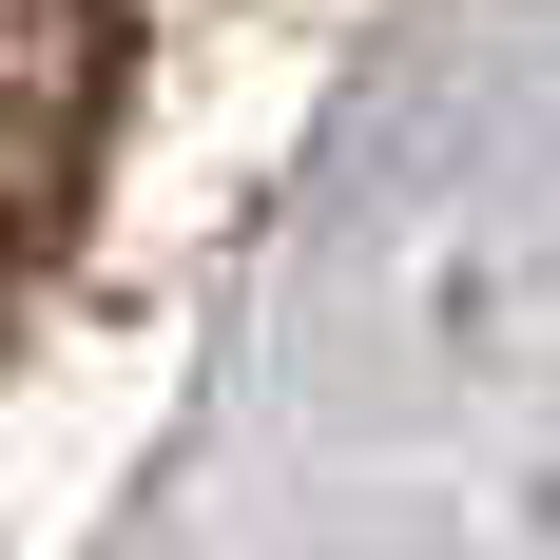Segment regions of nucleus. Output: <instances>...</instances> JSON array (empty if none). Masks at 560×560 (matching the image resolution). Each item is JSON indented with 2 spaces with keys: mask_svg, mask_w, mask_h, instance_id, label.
<instances>
[{
  "mask_svg": "<svg viewBox=\"0 0 560 560\" xmlns=\"http://www.w3.org/2000/svg\"><path fill=\"white\" fill-rule=\"evenodd\" d=\"M97 116H116V0H0V290L20 252H58Z\"/></svg>",
  "mask_w": 560,
  "mask_h": 560,
  "instance_id": "f257e3e1",
  "label": "nucleus"
}]
</instances>
